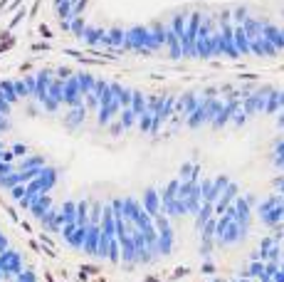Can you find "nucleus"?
<instances>
[{
  "label": "nucleus",
  "instance_id": "obj_13",
  "mask_svg": "<svg viewBox=\"0 0 284 282\" xmlns=\"http://www.w3.org/2000/svg\"><path fill=\"white\" fill-rule=\"evenodd\" d=\"M213 245H215V240H210V243H203V245H200V255H203V257H210V253H213Z\"/></svg>",
  "mask_w": 284,
  "mask_h": 282
},
{
  "label": "nucleus",
  "instance_id": "obj_7",
  "mask_svg": "<svg viewBox=\"0 0 284 282\" xmlns=\"http://www.w3.org/2000/svg\"><path fill=\"white\" fill-rule=\"evenodd\" d=\"M215 213H213V203H205V200H203V206H200V211L195 213V228H203L205 226V223H208V220H210V218H213Z\"/></svg>",
  "mask_w": 284,
  "mask_h": 282
},
{
  "label": "nucleus",
  "instance_id": "obj_19",
  "mask_svg": "<svg viewBox=\"0 0 284 282\" xmlns=\"http://www.w3.org/2000/svg\"><path fill=\"white\" fill-rule=\"evenodd\" d=\"M282 223H284V215H282Z\"/></svg>",
  "mask_w": 284,
  "mask_h": 282
},
{
  "label": "nucleus",
  "instance_id": "obj_11",
  "mask_svg": "<svg viewBox=\"0 0 284 282\" xmlns=\"http://www.w3.org/2000/svg\"><path fill=\"white\" fill-rule=\"evenodd\" d=\"M282 257V248L279 245H272L267 250H262V263H279Z\"/></svg>",
  "mask_w": 284,
  "mask_h": 282
},
{
  "label": "nucleus",
  "instance_id": "obj_14",
  "mask_svg": "<svg viewBox=\"0 0 284 282\" xmlns=\"http://www.w3.org/2000/svg\"><path fill=\"white\" fill-rule=\"evenodd\" d=\"M203 272H205V275H213L215 265H213V263H205V265H203Z\"/></svg>",
  "mask_w": 284,
  "mask_h": 282
},
{
  "label": "nucleus",
  "instance_id": "obj_15",
  "mask_svg": "<svg viewBox=\"0 0 284 282\" xmlns=\"http://www.w3.org/2000/svg\"><path fill=\"white\" fill-rule=\"evenodd\" d=\"M272 282H284V272H282V270H277V272H274Z\"/></svg>",
  "mask_w": 284,
  "mask_h": 282
},
{
  "label": "nucleus",
  "instance_id": "obj_16",
  "mask_svg": "<svg viewBox=\"0 0 284 282\" xmlns=\"http://www.w3.org/2000/svg\"><path fill=\"white\" fill-rule=\"evenodd\" d=\"M213 282H223V280H220V277H215V280Z\"/></svg>",
  "mask_w": 284,
  "mask_h": 282
},
{
  "label": "nucleus",
  "instance_id": "obj_1",
  "mask_svg": "<svg viewBox=\"0 0 284 282\" xmlns=\"http://www.w3.org/2000/svg\"><path fill=\"white\" fill-rule=\"evenodd\" d=\"M237 196H240V186H237V184H227L225 191H223V193L217 196V200L213 203V213H215V215H223V211H225L227 206H230Z\"/></svg>",
  "mask_w": 284,
  "mask_h": 282
},
{
  "label": "nucleus",
  "instance_id": "obj_17",
  "mask_svg": "<svg viewBox=\"0 0 284 282\" xmlns=\"http://www.w3.org/2000/svg\"><path fill=\"white\" fill-rule=\"evenodd\" d=\"M279 270H282V272H284V263H282V265H279Z\"/></svg>",
  "mask_w": 284,
  "mask_h": 282
},
{
  "label": "nucleus",
  "instance_id": "obj_4",
  "mask_svg": "<svg viewBox=\"0 0 284 282\" xmlns=\"http://www.w3.org/2000/svg\"><path fill=\"white\" fill-rule=\"evenodd\" d=\"M232 206H235V223L237 226H250L252 223V213H250V203L245 200V198H235L232 200Z\"/></svg>",
  "mask_w": 284,
  "mask_h": 282
},
{
  "label": "nucleus",
  "instance_id": "obj_18",
  "mask_svg": "<svg viewBox=\"0 0 284 282\" xmlns=\"http://www.w3.org/2000/svg\"><path fill=\"white\" fill-rule=\"evenodd\" d=\"M282 257H284V248H282Z\"/></svg>",
  "mask_w": 284,
  "mask_h": 282
},
{
  "label": "nucleus",
  "instance_id": "obj_6",
  "mask_svg": "<svg viewBox=\"0 0 284 282\" xmlns=\"http://www.w3.org/2000/svg\"><path fill=\"white\" fill-rule=\"evenodd\" d=\"M282 215H284V206H274V208H270L267 213H262L259 218H262V223H265V226L274 228L277 223H282Z\"/></svg>",
  "mask_w": 284,
  "mask_h": 282
},
{
  "label": "nucleus",
  "instance_id": "obj_5",
  "mask_svg": "<svg viewBox=\"0 0 284 282\" xmlns=\"http://www.w3.org/2000/svg\"><path fill=\"white\" fill-rule=\"evenodd\" d=\"M99 226H86V238H84V245L82 250L89 255H97V248H99Z\"/></svg>",
  "mask_w": 284,
  "mask_h": 282
},
{
  "label": "nucleus",
  "instance_id": "obj_12",
  "mask_svg": "<svg viewBox=\"0 0 284 282\" xmlns=\"http://www.w3.org/2000/svg\"><path fill=\"white\" fill-rule=\"evenodd\" d=\"M101 206L99 200H94L92 203V208H89V226H99V220H101Z\"/></svg>",
  "mask_w": 284,
  "mask_h": 282
},
{
  "label": "nucleus",
  "instance_id": "obj_9",
  "mask_svg": "<svg viewBox=\"0 0 284 282\" xmlns=\"http://www.w3.org/2000/svg\"><path fill=\"white\" fill-rule=\"evenodd\" d=\"M77 226H89V200H79L77 203Z\"/></svg>",
  "mask_w": 284,
  "mask_h": 282
},
{
  "label": "nucleus",
  "instance_id": "obj_10",
  "mask_svg": "<svg viewBox=\"0 0 284 282\" xmlns=\"http://www.w3.org/2000/svg\"><path fill=\"white\" fill-rule=\"evenodd\" d=\"M84 238H86V226H77L74 228V233H72L70 238H67V243H70L72 248H82L84 245Z\"/></svg>",
  "mask_w": 284,
  "mask_h": 282
},
{
  "label": "nucleus",
  "instance_id": "obj_8",
  "mask_svg": "<svg viewBox=\"0 0 284 282\" xmlns=\"http://www.w3.org/2000/svg\"><path fill=\"white\" fill-rule=\"evenodd\" d=\"M262 270H265V263L262 260H252L247 268H242V277H250V280H255V277H259L262 275Z\"/></svg>",
  "mask_w": 284,
  "mask_h": 282
},
{
  "label": "nucleus",
  "instance_id": "obj_2",
  "mask_svg": "<svg viewBox=\"0 0 284 282\" xmlns=\"http://www.w3.org/2000/svg\"><path fill=\"white\" fill-rule=\"evenodd\" d=\"M158 240H156V248H158V255H170L173 253V245H176V233L173 228L166 226V228H158Z\"/></svg>",
  "mask_w": 284,
  "mask_h": 282
},
{
  "label": "nucleus",
  "instance_id": "obj_3",
  "mask_svg": "<svg viewBox=\"0 0 284 282\" xmlns=\"http://www.w3.org/2000/svg\"><path fill=\"white\" fill-rule=\"evenodd\" d=\"M141 208L151 218L154 215H158L161 213V193H158L156 188H146V193H143V203H141Z\"/></svg>",
  "mask_w": 284,
  "mask_h": 282
}]
</instances>
